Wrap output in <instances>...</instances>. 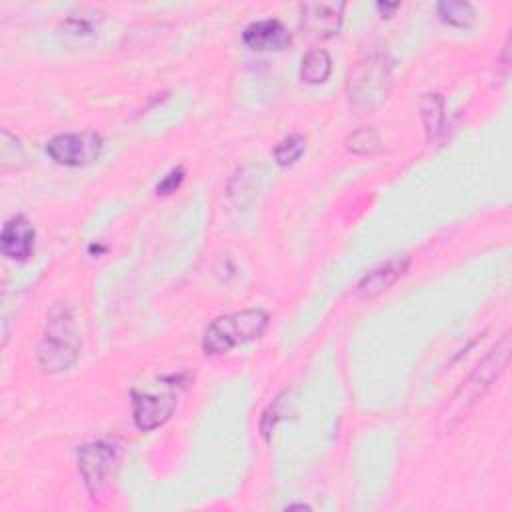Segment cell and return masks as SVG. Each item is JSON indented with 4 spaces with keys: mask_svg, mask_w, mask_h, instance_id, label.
<instances>
[{
    "mask_svg": "<svg viewBox=\"0 0 512 512\" xmlns=\"http://www.w3.org/2000/svg\"><path fill=\"white\" fill-rule=\"evenodd\" d=\"M510 362V334L504 332L502 338L490 348V352L476 364L468 378L450 396L438 416V428L442 434H450L462 420L470 414L476 402L490 390V386L504 374Z\"/></svg>",
    "mask_w": 512,
    "mask_h": 512,
    "instance_id": "6da1fadb",
    "label": "cell"
},
{
    "mask_svg": "<svg viewBox=\"0 0 512 512\" xmlns=\"http://www.w3.org/2000/svg\"><path fill=\"white\" fill-rule=\"evenodd\" d=\"M80 354V336L76 332L72 310L56 304L46 318L42 340L36 348L38 364L44 372L56 374L68 370Z\"/></svg>",
    "mask_w": 512,
    "mask_h": 512,
    "instance_id": "7a4b0ae2",
    "label": "cell"
},
{
    "mask_svg": "<svg viewBox=\"0 0 512 512\" xmlns=\"http://www.w3.org/2000/svg\"><path fill=\"white\" fill-rule=\"evenodd\" d=\"M392 58L374 50L362 56L348 74V98L354 108L370 110L386 100L392 86Z\"/></svg>",
    "mask_w": 512,
    "mask_h": 512,
    "instance_id": "3957f363",
    "label": "cell"
},
{
    "mask_svg": "<svg viewBox=\"0 0 512 512\" xmlns=\"http://www.w3.org/2000/svg\"><path fill=\"white\" fill-rule=\"evenodd\" d=\"M268 314L262 308H248L214 318L202 338V350L206 354H224L234 346L256 340L268 326Z\"/></svg>",
    "mask_w": 512,
    "mask_h": 512,
    "instance_id": "277c9868",
    "label": "cell"
},
{
    "mask_svg": "<svg viewBox=\"0 0 512 512\" xmlns=\"http://www.w3.org/2000/svg\"><path fill=\"white\" fill-rule=\"evenodd\" d=\"M102 152V138L96 132H64L56 134L46 144V154L60 166H88L98 160Z\"/></svg>",
    "mask_w": 512,
    "mask_h": 512,
    "instance_id": "5b68a950",
    "label": "cell"
},
{
    "mask_svg": "<svg viewBox=\"0 0 512 512\" xmlns=\"http://www.w3.org/2000/svg\"><path fill=\"white\" fill-rule=\"evenodd\" d=\"M114 462H116V448L108 442H92L78 448V468L84 476L88 492L94 498L104 488Z\"/></svg>",
    "mask_w": 512,
    "mask_h": 512,
    "instance_id": "8992f818",
    "label": "cell"
},
{
    "mask_svg": "<svg viewBox=\"0 0 512 512\" xmlns=\"http://www.w3.org/2000/svg\"><path fill=\"white\" fill-rule=\"evenodd\" d=\"M344 2H304L300 4V26L316 40H328L342 26Z\"/></svg>",
    "mask_w": 512,
    "mask_h": 512,
    "instance_id": "52a82bcc",
    "label": "cell"
},
{
    "mask_svg": "<svg viewBox=\"0 0 512 512\" xmlns=\"http://www.w3.org/2000/svg\"><path fill=\"white\" fill-rule=\"evenodd\" d=\"M132 408H134V424L142 432H150L162 426L172 412L176 410V394H152L132 390Z\"/></svg>",
    "mask_w": 512,
    "mask_h": 512,
    "instance_id": "ba28073f",
    "label": "cell"
},
{
    "mask_svg": "<svg viewBox=\"0 0 512 512\" xmlns=\"http://www.w3.org/2000/svg\"><path fill=\"white\" fill-rule=\"evenodd\" d=\"M34 226L22 214L12 216L4 222L0 232L2 254L16 262H26L34 252Z\"/></svg>",
    "mask_w": 512,
    "mask_h": 512,
    "instance_id": "9c48e42d",
    "label": "cell"
},
{
    "mask_svg": "<svg viewBox=\"0 0 512 512\" xmlns=\"http://www.w3.org/2000/svg\"><path fill=\"white\" fill-rule=\"evenodd\" d=\"M242 40L254 52H272L284 50L290 44V32L280 20L268 18L248 24L242 32Z\"/></svg>",
    "mask_w": 512,
    "mask_h": 512,
    "instance_id": "30bf717a",
    "label": "cell"
},
{
    "mask_svg": "<svg viewBox=\"0 0 512 512\" xmlns=\"http://www.w3.org/2000/svg\"><path fill=\"white\" fill-rule=\"evenodd\" d=\"M410 258H392L378 268L370 270L356 286V294L362 300H372L386 292L390 286H394L408 270Z\"/></svg>",
    "mask_w": 512,
    "mask_h": 512,
    "instance_id": "8fae6325",
    "label": "cell"
},
{
    "mask_svg": "<svg viewBox=\"0 0 512 512\" xmlns=\"http://www.w3.org/2000/svg\"><path fill=\"white\" fill-rule=\"evenodd\" d=\"M418 110L422 116V124L426 130V138L432 140L442 130L444 122V98L438 92H428L420 98Z\"/></svg>",
    "mask_w": 512,
    "mask_h": 512,
    "instance_id": "7c38bea8",
    "label": "cell"
},
{
    "mask_svg": "<svg viewBox=\"0 0 512 512\" xmlns=\"http://www.w3.org/2000/svg\"><path fill=\"white\" fill-rule=\"evenodd\" d=\"M332 72V58L326 50L316 48L310 50L300 64V78L308 84H322L328 80Z\"/></svg>",
    "mask_w": 512,
    "mask_h": 512,
    "instance_id": "4fadbf2b",
    "label": "cell"
},
{
    "mask_svg": "<svg viewBox=\"0 0 512 512\" xmlns=\"http://www.w3.org/2000/svg\"><path fill=\"white\" fill-rule=\"evenodd\" d=\"M436 10L444 24H450L456 28H468V26H472V22L476 18L474 6L470 2H462V0L438 2Z\"/></svg>",
    "mask_w": 512,
    "mask_h": 512,
    "instance_id": "5bb4252c",
    "label": "cell"
},
{
    "mask_svg": "<svg viewBox=\"0 0 512 512\" xmlns=\"http://www.w3.org/2000/svg\"><path fill=\"white\" fill-rule=\"evenodd\" d=\"M346 150L352 154H360V156H372L382 150V142L374 128L364 126V128H358L352 134H348Z\"/></svg>",
    "mask_w": 512,
    "mask_h": 512,
    "instance_id": "9a60e30c",
    "label": "cell"
},
{
    "mask_svg": "<svg viewBox=\"0 0 512 512\" xmlns=\"http://www.w3.org/2000/svg\"><path fill=\"white\" fill-rule=\"evenodd\" d=\"M100 16H102V14L96 12V10L82 8L78 14H70V16L64 20V32H66V34H72V36H76V38L92 36L96 24L100 22Z\"/></svg>",
    "mask_w": 512,
    "mask_h": 512,
    "instance_id": "2e32d148",
    "label": "cell"
},
{
    "mask_svg": "<svg viewBox=\"0 0 512 512\" xmlns=\"http://www.w3.org/2000/svg\"><path fill=\"white\" fill-rule=\"evenodd\" d=\"M304 148H306L304 136H300V134H290V136H286L282 142L276 144V148H274L272 154H274L276 164H280V166H290V164H294V162L302 156Z\"/></svg>",
    "mask_w": 512,
    "mask_h": 512,
    "instance_id": "e0dca14e",
    "label": "cell"
},
{
    "mask_svg": "<svg viewBox=\"0 0 512 512\" xmlns=\"http://www.w3.org/2000/svg\"><path fill=\"white\" fill-rule=\"evenodd\" d=\"M280 404H282V396H278V398L268 406V410L262 414L260 430H262V434H264V438H266V440L270 438V432L274 430L276 422L280 420Z\"/></svg>",
    "mask_w": 512,
    "mask_h": 512,
    "instance_id": "ac0fdd59",
    "label": "cell"
},
{
    "mask_svg": "<svg viewBox=\"0 0 512 512\" xmlns=\"http://www.w3.org/2000/svg\"><path fill=\"white\" fill-rule=\"evenodd\" d=\"M182 180H184V168H182V166L172 168V170L158 182L156 192H158V194H172V192H176V188H180Z\"/></svg>",
    "mask_w": 512,
    "mask_h": 512,
    "instance_id": "d6986e66",
    "label": "cell"
},
{
    "mask_svg": "<svg viewBox=\"0 0 512 512\" xmlns=\"http://www.w3.org/2000/svg\"><path fill=\"white\" fill-rule=\"evenodd\" d=\"M398 6H400L398 2H392V4H390V2H378V4H376V8L380 10L382 18H388V16H392V12H394Z\"/></svg>",
    "mask_w": 512,
    "mask_h": 512,
    "instance_id": "ffe728a7",
    "label": "cell"
},
{
    "mask_svg": "<svg viewBox=\"0 0 512 512\" xmlns=\"http://www.w3.org/2000/svg\"><path fill=\"white\" fill-rule=\"evenodd\" d=\"M284 510H310L308 504H286Z\"/></svg>",
    "mask_w": 512,
    "mask_h": 512,
    "instance_id": "44dd1931",
    "label": "cell"
}]
</instances>
